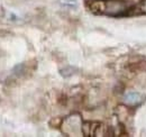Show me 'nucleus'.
Returning <instances> with one entry per match:
<instances>
[{
  "label": "nucleus",
  "mask_w": 146,
  "mask_h": 137,
  "mask_svg": "<svg viewBox=\"0 0 146 137\" xmlns=\"http://www.w3.org/2000/svg\"><path fill=\"white\" fill-rule=\"evenodd\" d=\"M60 2L66 8H75L78 6V0H60Z\"/></svg>",
  "instance_id": "obj_2"
},
{
  "label": "nucleus",
  "mask_w": 146,
  "mask_h": 137,
  "mask_svg": "<svg viewBox=\"0 0 146 137\" xmlns=\"http://www.w3.org/2000/svg\"><path fill=\"white\" fill-rule=\"evenodd\" d=\"M125 100L129 104H136V103H139L142 101V96L138 92L131 91V92H128L125 94Z\"/></svg>",
  "instance_id": "obj_1"
}]
</instances>
